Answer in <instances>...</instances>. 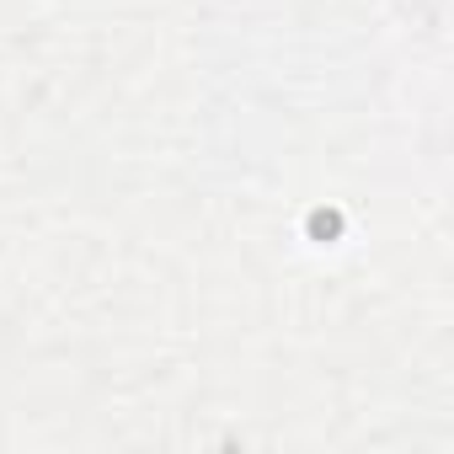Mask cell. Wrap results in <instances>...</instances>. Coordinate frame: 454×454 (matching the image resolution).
<instances>
[]
</instances>
